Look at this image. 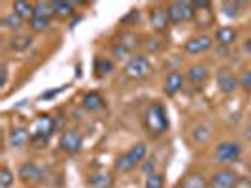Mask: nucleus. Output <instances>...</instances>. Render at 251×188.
<instances>
[{"instance_id": "f257e3e1", "label": "nucleus", "mask_w": 251, "mask_h": 188, "mask_svg": "<svg viewBox=\"0 0 251 188\" xmlns=\"http://www.w3.org/2000/svg\"><path fill=\"white\" fill-rule=\"evenodd\" d=\"M144 128L150 138H161L168 130V115L163 104L153 102L144 113Z\"/></svg>"}, {"instance_id": "f03ea898", "label": "nucleus", "mask_w": 251, "mask_h": 188, "mask_svg": "<svg viewBox=\"0 0 251 188\" xmlns=\"http://www.w3.org/2000/svg\"><path fill=\"white\" fill-rule=\"evenodd\" d=\"M146 154H148V145L144 141L132 145L126 152H123L121 156H117V160H115V171L117 173H128V171H132L136 166L142 164V160L146 158Z\"/></svg>"}, {"instance_id": "7ed1b4c3", "label": "nucleus", "mask_w": 251, "mask_h": 188, "mask_svg": "<svg viewBox=\"0 0 251 188\" xmlns=\"http://www.w3.org/2000/svg\"><path fill=\"white\" fill-rule=\"evenodd\" d=\"M166 12L170 17V23L179 25V23H187L193 21L197 17V10H195V4L187 2V0H181V2H170L166 6Z\"/></svg>"}, {"instance_id": "20e7f679", "label": "nucleus", "mask_w": 251, "mask_h": 188, "mask_svg": "<svg viewBox=\"0 0 251 188\" xmlns=\"http://www.w3.org/2000/svg\"><path fill=\"white\" fill-rule=\"evenodd\" d=\"M125 74L130 79H146L151 74V64L144 55H132L125 64Z\"/></svg>"}, {"instance_id": "39448f33", "label": "nucleus", "mask_w": 251, "mask_h": 188, "mask_svg": "<svg viewBox=\"0 0 251 188\" xmlns=\"http://www.w3.org/2000/svg\"><path fill=\"white\" fill-rule=\"evenodd\" d=\"M242 154V147L240 143H234V141H226V143H219L215 147L214 158L217 164L221 166H228V164H234L240 158Z\"/></svg>"}, {"instance_id": "423d86ee", "label": "nucleus", "mask_w": 251, "mask_h": 188, "mask_svg": "<svg viewBox=\"0 0 251 188\" xmlns=\"http://www.w3.org/2000/svg\"><path fill=\"white\" fill-rule=\"evenodd\" d=\"M17 177H19L25 185L36 187V185H40V183L46 181V171H44V167L38 166L36 162H25L23 166H19Z\"/></svg>"}, {"instance_id": "0eeeda50", "label": "nucleus", "mask_w": 251, "mask_h": 188, "mask_svg": "<svg viewBox=\"0 0 251 188\" xmlns=\"http://www.w3.org/2000/svg\"><path fill=\"white\" fill-rule=\"evenodd\" d=\"M57 130L55 119L50 115H40L36 121L30 126V138H46L50 139L53 136V132Z\"/></svg>"}, {"instance_id": "6e6552de", "label": "nucleus", "mask_w": 251, "mask_h": 188, "mask_svg": "<svg viewBox=\"0 0 251 188\" xmlns=\"http://www.w3.org/2000/svg\"><path fill=\"white\" fill-rule=\"evenodd\" d=\"M61 150H64L66 154H79L81 147H83V138L77 130H64L61 136V143H59Z\"/></svg>"}, {"instance_id": "1a4fd4ad", "label": "nucleus", "mask_w": 251, "mask_h": 188, "mask_svg": "<svg viewBox=\"0 0 251 188\" xmlns=\"http://www.w3.org/2000/svg\"><path fill=\"white\" fill-rule=\"evenodd\" d=\"M215 81H217L219 90H221L223 94H226V96H228V94H234L240 88V77L236 74H232L230 70H226V68H221V70L217 72Z\"/></svg>"}, {"instance_id": "9d476101", "label": "nucleus", "mask_w": 251, "mask_h": 188, "mask_svg": "<svg viewBox=\"0 0 251 188\" xmlns=\"http://www.w3.org/2000/svg\"><path fill=\"white\" fill-rule=\"evenodd\" d=\"M240 183V177L232 169H219L210 179V188H236Z\"/></svg>"}, {"instance_id": "9b49d317", "label": "nucleus", "mask_w": 251, "mask_h": 188, "mask_svg": "<svg viewBox=\"0 0 251 188\" xmlns=\"http://www.w3.org/2000/svg\"><path fill=\"white\" fill-rule=\"evenodd\" d=\"M150 21H151V26H153L155 32H159V34H161V32H166V30H168V25H170V17H168L166 8H163V6H155V8H151Z\"/></svg>"}, {"instance_id": "f8f14e48", "label": "nucleus", "mask_w": 251, "mask_h": 188, "mask_svg": "<svg viewBox=\"0 0 251 188\" xmlns=\"http://www.w3.org/2000/svg\"><path fill=\"white\" fill-rule=\"evenodd\" d=\"M208 77H210V72H208V68L202 66V64H193V66L187 70L189 83H191L195 88H201L202 85L208 81Z\"/></svg>"}, {"instance_id": "ddd939ff", "label": "nucleus", "mask_w": 251, "mask_h": 188, "mask_svg": "<svg viewBox=\"0 0 251 188\" xmlns=\"http://www.w3.org/2000/svg\"><path fill=\"white\" fill-rule=\"evenodd\" d=\"M212 47V38L202 34V36H195L185 42V51L189 55H199V53H204Z\"/></svg>"}, {"instance_id": "4468645a", "label": "nucleus", "mask_w": 251, "mask_h": 188, "mask_svg": "<svg viewBox=\"0 0 251 188\" xmlns=\"http://www.w3.org/2000/svg\"><path fill=\"white\" fill-rule=\"evenodd\" d=\"M87 185L91 188H113L115 185V177L108 171H95L87 179Z\"/></svg>"}, {"instance_id": "2eb2a0df", "label": "nucleus", "mask_w": 251, "mask_h": 188, "mask_svg": "<svg viewBox=\"0 0 251 188\" xmlns=\"http://www.w3.org/2000/svg\"><path fill=\"white\" fill-rule=\"evenodd\" d=\"M183 87V75L181 72H170L166 75V81H164V94L166 96H176L177 92Z\"/></svg>"}, {"instance_id": "dca6fc26", "label": "nucleus", "mask_w": 251, "mask_h": 188, "mask_svg": "<svg viewBox=\"0 0 251 188\" xmlns=\"http://www.w3.org/2000/svg\"><path fill=\"white\" fill-rule=\"evenodd\" d=\"M8 141H10V145H12L13 149H23V147H26L30 143V132L26 128H13L12 132H10Z\"/></svg>"}, {"instance_id": "f3484780", "label": "nucleus", "mask_w": 251, "mask_h": 188, "mask_svg": "<svg viewBox=\"0 0 251 188\" xmlns=\"http://www.w3.org/2000/svg\"><path fill=\"white\" fill-rule=\"evenodd\" d=\"M117 43H121V45L128 51V53H134V51L142 45V43H140L138 34H136V32H132V30H123V32H121V36H119V42H117Z\"/></svg>"}, {"instance_id": "a211bd4d", "label": "nucleus", "mask_w": 251, "mask_h": 188, "mask_svg": "<svg viewBox=\"0 0 251 188\" xmlns=\"http://www.w3.org/2000/svg\"><path fill=\"white\" fill-rule=\"evenodd\" d=\"M51 8H53V13L57 17H61V19H68V17L74 15V4L66 2V0H53Z\"/></svg>"}, {"instance_id": "6ab92c4d", "label": "nucleus", "mask_w": 251, "mask_h": 188, "mask_svg": "<svg viewBox=\"0 0 251 188\" xmlns=\"http://www.w3.org/2000/svg\"><path fill=\"white\" fill-rule=\"evenodd\" d=\"M13 12L17 13L23 21H30L34 17V4H30L26 0H15L13 2Z\"/></svg>"}, {"instance_id": "aec40b11", "label": "nucleus", "mask_w": 251, "mask_h": 188, "mask_svg": "<svg viewBox=\"0 0 251 188\" xmlns=\"http://www.w3.org/2000/svg\"><path fill=\"white\" fill-rule=\"evenodd\" d=\"M104 105H106V102H104V98H102L99 92H87L83 96V107L87 111H99Z\"/></svg>"}, {"instance_id": "412c9836", "label": "nucleus", "mask_w": 251, "mask_h": 188, "mask_svg": "<svg viewBox=\"0 0 251 188\" xmlns=\"http://www.w3.org/2000/svg\"><path fill=\"white\" fill-rule=\"evenodd\" d=\"M215 42L219 45H230L236 42V30L232 26H221L217 32H215Z\"/></svg>"}, {"instance_id": "4be33fe9", "label": "nucleus", "mask_w": 251, "mask_h": 188, "mask_svg": "<svg viewBox=\"0 0 251 188\" xmlns=\"http://www.w3.org/2000/svg\"><path fill=\"white\" fill-rule=\"evenodd\" d=\"M181 185L185 188H208L210 187V181H206L204 175H201V173H187V175L183 177Z\"/></svg>"}, {"instance_id": "5701e85b", "label": "nucleus", "mask_w": 251, "mask_h": 188, "mask_svg": "<svg viewBox=\"0 0 251 188\" xmlns=\"http://www.w3.org/2000/svg\"><path fill=\"white\" fill-rule=\"evenodd\" d=\"M32 36L30 34H17L10 40V49L13 51H26L30 45H32Z\"/></svg>"}, {"instance_id": "b1692460", "label": "nucleus", "mask_w": 251, "mask_h": 188, "mask_svg": "<svg viewBox=\"0 0 251 188\" xmlns=\"http://www.w3.org/2000/svg\"><path fill=\"white\" fill-rule=\"evenodd\" d=\"M113 72V63L110 59H104V57H97L95 59V75L97 77H104V75L112 74Z\"/></svg>"}, {"instance_id": "393cba45", "label": "nucleus", "mask_w": 251, "mask_h": 188, "mask_svg": "<svg viewBox=\"0 0 251 188\" xmlns=\"http://www.w3.org/2000/svg\"><path fill=\"white\" fill-rule=\"evenodd\" d=\"M28 23H30V30H32V32H46L51 25V19H46V17H36V15H34Z\"/></svg>"}, {"instance_id": "a878e982", "label": "nucleus", "mask_w": 251, "mask_h": 188, "mask_svg": "<svg viewBox=\"0 0 251 188\" xmlns=\"http://www.w3.org/2000/svg\"><path fill=\"white\" fill-rule=\"evenodd\" d=\"M34 15L36 17H46V19H51L53 13V8H51V2H36L34 4Z\"/></svg>"}, {"instance_id": "bb28decb", "label": "nucleus", "mask_w": 251, "mask_h": 188, "mask_svg": "<svg viewBox=\"0 0 251 188\" xmlns=\"http://www.w3.org/2000/svg\"><path fill=\"white\" fill-rule=\"evenodd\" d=\"M15 181V175L12 173V169H8L6 166L0 169V188H10Z\"/></svg>"}, {"instance_id": "cd10ccee", "label": "nucleus", "mask_w": 251, "mask_h": 188, "mask_svg": "<svg viewBox=\"0 0 251 188\" xmlns=\"http://www.w3.org/2000/svg\"><path fill=\"white\" fill-rule=\"evenodd\" d=\"M2 23H4V26H8V28H19V26L23 25V19H21L15 12H12L2 19Z\"/></svg>"}, {"instance_id": "c85d7f7f", "label": "nucleus", "mask_w": 251, "mask_h": 188, "mask_svg": "<svg viewBox=\"0 0 251 188\" xmlns=\"http://www.w3.org/2000/svg\"><path fill=\"white\" fill-rule=\"evenodd\" d=\"M144 188H164V177L161 173H153L146 179V187Z\"/></svg>"}, {"instance_id": "c756f323", "label": "nucleus", "mask_w": 251, "mask_h": 188, "mask_svg": "<svg viewBox=\"0 0 251 188\" xmlns=\"http://www.w3.org/2000/svg\"><path fill=\"white\" fill-rule=\"evenodd\" d=\"M223 13L226 17H236L240 12V2H223Z\"/></svg>"}, {"instance_id": "7c9ffc66", "label": "nucleus", "mask_w": 251, "mask_h": 188, "mask_svg": "<svg viewBox=\"0 0 251 188\" xmlns=\"http://www.w3.org/2000/svg\"><path fill=\"white\" fill-rule=\"evenodd\" d=\"M210 128L208 126H199V128H195V132H193V139L197 141V143H204L206 139L210 138V132H208Z\"/></svg>"}, {"instance_id": "2f4dec72", "label": "nucleus", "mask_w": 251, "mask_h": 188, "mask_svg": "<svg viewBox=\"0 0 251 188\" xmlns=\"http://www.w3.org/2000/svg\"><path fill=\"white\" fill-rule=\"evenodd\" d=\"M144 47H146V51L157 53V51L163 47V42H161V38H148L146 43H144Z\"/></svg>"}, {"instance_id": "473e14b6", "label": "nucleus", "mask_w": 251, "mask_h": 188, "mask_svg": "<svg viewBox=\"0 0 251 188\" xmlns=\"http://www.w3.org/2000/svg\"><path fill=\"white\" fill-rule=\"evenodd\" d=\"M240 87L244 88V90H248V92H251V70L242 74V77H240Z\"/></svg>"}, {"instance_id": "72a5a7b5", "label": "nucleus", "mask_w": 251, "mask_h": 188, "mask_svg": "<svg viewBox=\"0 0 251 188\" xmlns=\"http://www.w3.org/2000/svg\"><path fill=\"white\" fill-rule=\"evenodd\" d=\"M112 53H113V57H115V59H126V57L130 55V53H128L121 43H115V45L112 47Z\"/></svg>"}, {"instance_id": "f704fd0d", "label": "nucleus", "mask_w": 251, "mask_h": 188, "mask_svg": "<svg viewBox=\"0 0 251 188\" xmlns=\"http://www.w3.org/2000/svg\"><path fill=\"white\" fill-rule=\"evenodd\" d=\"M193 4H195V10H210L212 8V2H208V0H197Z\"/></svg>"}, {"instance_id": "c9c22d12", "label": "nucleus", "mask_w": 251, "mask_h": 188, "mask_svg": "<svg viewBox=\"0 0 251 188\" xmlns=\"http://www.w3.org/2000/svg\"><path fill=\"white\" fill-rule=\"evenodd\" d=\"M144 171H146V175L150 177V175H153V173H157L155 171V160H150V162L144 166Z\"/></svg>"}, {"instance_id": "e433bc0d", "label": "nucleus", "mask_w": 251, "mask_h": 188, "mask_svg": "<svg viewBox=\"0 0 251 188\" xmlns=\"http://www.w3.org/2000/svg\"><path fill=\"white\" fill-rule=\"evenodd\" d=\"M64 88H66V87L55 88V90H50V92H44V94H42V98H46V100H48V98H53V96H55V94H59V92H63Z\"/></svg>"}, {"instance_id": "4c0bfd02", "label": "nucleus", "mask_w": 251, "mask_h": 188, "mask_svg": "<svg viewBox=\"0 0 251 188\" xmlns=\"http://www.w3.org/2000/svg\"><path fill=\"white\" fill-rule=\"evenodd\" d=\"M244 49L248 51V53H251V38H250V40H246V43H244Z\"/></svg>"}, {"instance_id": "58836bf2", "label": "nucleus", "mask_w": 251, "mask_h": 188, "mask_svg": "<svg viewBox=\"0 0 251 188\" xmlns=\"http://www.w3.org/2000/svg\"><path fill=\"white\" fill-rule=\"evenodd\" d=\"M172 188H185V187H183L181 183H177V185H174V187H172Z\"/></svg>"}]
</instances>
